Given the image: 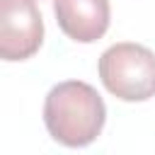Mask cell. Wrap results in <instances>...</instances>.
Listing matches in <instances>:
<instances>
[{"mask_svg":"<svg viewBox=\"0 0 155 155\" xmlns=\"http://www.w3.org/2000/svg\"><path fill=\"white\" fill-rule=\"evenodd\" d=\"M107 107L99 92L80 80H68L46 94L44 124L53 140L68 148L90 145L104 126Z\"/></svg>","mask_w":155,"mask_h":155,"instance_id":"obj_1","label":"cell"},{"mask_svg":"<svg viewBox=\"0 0 155 155\" xmlns=\"http://www.w3.org/2000/svg\"><path fill=\"white\" fill-rule=\"evenodd\" d=\"M102 85L124 102L155 97V53L140 44H114L99 58Z\"/></svg>","mask_w":155,"mask_h":155,"instance_id":"obj_2","label":"cell"},{"mask_svg":"<svg viewBox=\"0 0 155 155\" xmlns=\"http://www.w3.org/2000/svg\"><path fill=\"white\" fill-rule=\"evenodd\" d=\"M44 41V22L34 0H0V56L27 61Z\"/></svg>","mask_w":155,"mask_h":155,"instance_id":"obj_3","label":"cell"},{"mask_svg":"<svg viewBox=\"0 0 155 155\" xmlns=\"http://www.w3.org/2000/svg\"><path fill=\"white\" fill-rule=\"evenodd\" d=\"M61 31L78 41L92 44L109 29V0H53Z\"/></svg>","mask_w":155,"mask_h":155,"instance_id":"obj_4","label":"cell"}]
</instances>
